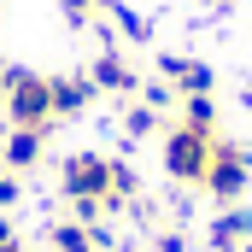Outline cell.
Listing matches in <instances>:
<instances>
[{
    "mask_svg": "<svg viewBox=\"0 0 252 252\" xmlns=\"http://www.w3.org/2000/svg\"><path fill=\"white\" fill-rule=\"evenodd\" d=\"M211 147H217V135H199V129H188V124H170L164 141H158L164 176H170L176 188H199V182H205V164H211Z\"/></svg>",
    "mask_w": 252,
    "mask_h": 252,
    "instance_id": "cell-4",
    "label": "cell"
},
{
    "mask_svg": "<svg viewBox=\"0 0 252 252\" xmlns=\"http://www.w3.org/2000/svg\"><path fill=\"white\" fill-rule=\"evenodd\" d=\"M0 106H6L12 129H53V82L41 70L6 64L0 70Z\"/></svg>",
    "mask_w": 252,
    "mask_h": 252,
    "instance_id": "cell-2",
    "label": "cell"
},
{
    "mask_svg": "<svg viewBox=\"0 0 252 252\" xmlns=\"http://www.w3.org/2000/svg\"><path fill=\"white\" fill-rule=\"evenodd\" d=\"M88 76H94L100 94H141V76H135V64H129V53L118 47V41L100 47V59L88 64Z\"/></svg>",
    "mask_w": 252,
    "mask_h": 252,
    "instance_id": "cell-5",
    "label": "cell"
},
{
    "mask_svg": "<svg viewBox=\"0 0 252 252\" xmlns=\"http://www.w3.org/2000/svg\"><path fill=\"white\" fill-rule=\"evenodd\" d=\"M252 188V153L241 141H229V135H217V147H211V164H205V182L199 193L211 199V205H241Z\"/></svg>",
    "mask_w": 252,
    "mask_h": 252,
    "instance_id": "cell-3",
    "label": "cell"
},
{
    "mask_svg": "<svg viewBox=\"0 0 252 252\" xmlns=\"http://www.w3.org/2000/svg\"><path fill=\"white\" fill-rule=\"evenodd\" d=\"M153 241H158V252H188V235L182 229H158Z\"/></svg>",
    "mask_w": 252,
    "mask_h": 252,
    "instance_id": "cell-15",
    "label": "cell"
},
{
    "mask_svg": "<svg viewBox=\"0 0 252 252\" xmlns=\"http://www.w3.org/2000/svg\"><path fill=\"white\" fill-rule=\"evenodd\" d=\"M47 252H100V247H94V229H88V223L64 217V223L47 229Z\"/></svg>",
    "mask_w": 252,
    "mask_h": 252,
    "instance_id": "cell-10",
    "label": "cell"
},
{
    "mask_svg": "<svg viewBox=\"0 0 252 252\" xmlns=\"http://www.w3.org/2000/svg\"><path fill=\"white\" fill-rule=\"evenodd\" d=\"M18 199H24V176H18V170H6V164H0V211H12V205H18Z\"/></svg>",
    "mask_w": 252,
    "mask_h": 252,
    "instance_id": "cell-14",
    "label": "cell"
},
{
    "mask_svg": "<svg viewBox=\"0 0 252 252\" xmlns=\"http://www.w3.org/2000/svg\"><path fill=\"white\" fill-rule=\"evenodd\" d=\"M0 252H30V247H24V241H18V235H12V241H0Z\"/></svg>",
    "mask_w": 252,
    "mask_h": 252,
    "instance_id": "cell-16",
    "label": "cell"
},
{
    "mask_svg": "<svg viewBox=\"0 0 252 252\" xmlns=\"http://www.w3.org/2000/svg\"><path fill=\"white\" fill-rule=\"evenodd\" d=\"M47 82H53V124H59V118H82V112L100 100V88H94L88 70H64V76H47Z\"/></svg>",
    "mask_w": 252,
    "mask_h": 252,
    "instance_id": "cell-6",
    "label": "cell"
},
{
    "mask_svg": "<svg viewBox=\"0 0 252 252\" xmlns=\"http://www.w3.org/2000/svg\"><path fill=\"white\" fill-rule=\"evenodd\" d=\"M112 153H70L59 164V193L70 199V211H76V223H100L106 211H112ZM118 217V211H112Z\"/></svg>",
    "mask_w": 252,
    "mask_h": 252,
    "instance_id": "cell-1",
    "label": "cell"
},
{
    "mask_svg": "<svg viewBox=\"0 0 252 252\" xmlns=\"http://www.w3.org/2000/svg\"><path fill=\"white\" fill-rule=\"evenodd\" d=\"M241 252H252V241H247V247H241Z\"/></svg>",
    "mask_w": 252,
    "mask_h": 252,
    "instance_id": "cell-17",
    "label": "cell"
},
{
    "mask_svg": "<svg viewBox=\"0 0 252 252\" xmlns=\"http://www.w3.org/2000/svg\"><path fill=\"white\" fill-rule=\"evenodd\" d=\"M176 124L199 129V135H223V129H217V100H211V94H182V118H176Z\"/></svg>",
    "mask_w": 252,
    "mask_h": 252,
    "instance_id": "cell-11",
    "label": "cell"
},
{
    "mask_svg": "<svg viewBox=\"0 0 252 252\" xmlns=\"http://www.w3.org/2000/svg\"><path fill=\"white\" fill-rule=\"evenodd\" d=\"M153 129H158V112H153L147 100H141V106H129V112H124V135H129V141H141V135H153Z\"/></svg>",
    "mask_w": 252,
    "mask_h": 252,
    "instance_id": "cell-13",
    "label": "cell"
},
{
    "mask_svg": "<svg viewBox=\"0 0 252 252\" xmlns=\"http://www.w3.org/2000/svg\"><path fill=\"white\" fill-rule=\"evenodd\" d=\"M158 76H164L176 94H211V88H217V70L205 59H182V53H164V59H158Z\"/></svg>",
    "mask_w": 252,
    "mask_h": 252,
    "instance_id": "cell-8",
    "label": "cell"
},
{
    "mask_svg": "<svg viewBox=\"0 0 252 252\" xmlns=\"http://www.w3.org/2000/svg\"><path fill=\"white\" fill-rule=\"evenodd\" d=\"M252 241V205H223L205 229V247L211 252H241Z\"/></svg>",
    "mask_w": 252,
    "mask_h": 252,
    "instance_id": "cell-7",
    "label": "cell"
},
{
    "mask_svg": "<svg viewBox=\"0 0 252 252\" xmlns=\"http://www.w3.org/2000/svg\"><path fill=\"white\" fill-rule=\"evenodd\" d=\"M41 153H47V129H6V141H0V164L18 170V176L35 170Z\"/></svg>",
    "mask_w": 252,
    "mask_h": 252,
    "instance_id": "cell-9",
    "label": "cell"
},
{
    "mask_svg": "<svg viewBox=\"0 0 252 252\" xmlns=\"http://www.w3.org/2000/svg\"><path fill=\"white\" fill-rule=\"evenodd\" d=\"M59 12H64L70 30H94V24H106L112 0H59Z\"/></svg>",
    "mask_w": 252,
    "mask_h": 252,
    "instance_id": "cell-12",
    "label": "cell"
}]
</instances>
